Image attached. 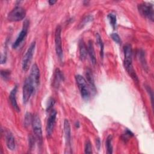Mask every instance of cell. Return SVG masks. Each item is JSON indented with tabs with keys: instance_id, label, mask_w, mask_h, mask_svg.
I'll return each instance as SVG.
<instances>
[{
	"instance_id": "23",
	"label": "cell",
	"mask_w": 154,
	"mask_h": 154,
	"mask_svg": "<svg viewBox=\"0 0 154 154\" xmlns=\"http://www.w3.org/2000/svg\"><path fill=\"white\" fill-rule=\"evenodd\" d=\"M1 76L4 80H7L10 76V71L8 70H2L1 71Z\"/></svg>"
},
{
	"instance_id": "17",
	"label": "cell",
	"mask_w": 154,
	"mask_h": 154,
	"mask_svg": "<svg viewBox=\"0 0 154 154\" xmlns=\"http://www.w3.org/2000/svg\"><path fill=\"white\" fill-rule=\"evenodd\" d=\"M63 75L61 73V72L60 70V69H57L55 72V75H54V85L55 87H58L59 85L60 81L63 79Z\"/></svg>"
},
{
	"instance_id": "24",
	"label": "cell",
	"mask_w": 154,
	"mask_h": 154,
	"mask_svg": "<svg viewBox=\"0 0 154 154\" xmlns=\"http://www.w3.org/2000/svg\"><path fill=\"white\" fill-rule=\"evenodd\" d=\"M85 153H92V146L89 140H87L85 144Z\"/></svg>"
},
{
	"instance_id": "7",
	"label": "cell",
	"mask_w": 154,
	"mask_h": 154,
	"mask_svg": "<svg viewBox=\"0 0 154 154\" xmlns=\"http://www.w3.org/2000/svg\"><path fill=\"white\" fill-rule=\"evenodd\" d=\"M25 16V10L22 7L16 6L8 14L7 18L10 21L18 22L23 20Z\"/></svg>"
},
{
	"instance_id": "31",
	"label": "cell",
	"mask_w": 154,
	"mask_h": 154,
	"mask_svg": "<svg viewBox=\"0 0 154 154\" xmlns=\"http://www.w3.org/2000/svg\"><path fill=\"white\" fill-rule=\"evenodd\" d=\"M56 2V1H49V3L50 5H54Z\"/></svg>"
},
{
	"instance_id": "3",
	"label": "cell",
	"mask_w": 154,
	"mask_h": 154,
	"mask_svg": "<svg viewBox=\"0 0 154 154\" xmlns=\"http://www.w3.org/2000/svg\"><path fill=\"white\" fill-rule=\"evenodd\" d=\"M138 10L140 14L144 17H146L149 20H153V5L151 3L143 2L138 5Z\"/></svg>"
},
{
	"instance_id": "10",
	"label": "cell",
	"mask_w": 154,
	"mask_h": 154,
	"mask_svg": "<svg viewBox=\"0 0 154 154\" xmlns=\"http://www.w3.org/2000/svg\"><path fill=\"white\" fill-rule=\"evenodd\" d=\"M28 25H29V23H28V21L26 20L23 22V26L22 29L21 30V31L19 34V35H18L17 37L16 38L15 42L13 43L12 47L13 48H16L23 42V40L25 39V37L27 34Z\"/></svg>"
},
{
	"instance_id": "20",
	"label": "cell",
	"mask_w": 154,
	"mask_h": 154,
	"mask_svg": "<svg viewBox=\"0 0 154 154\" xmlns=\"http://www.w3.org/2000/svg\"><path fill=\"white\" fill-rule=\"evenodd\" d=\"M96 42H97V44L100 46V57H101L102 58H103V42L102 40L100 35L98 33H97L96 34Z\"/></svg>"
},
{
	"instance_id": "27",
	"label": "cell",
	"mask_w": 154,
	"mask_h": 154,
	"mask_svg": "<svg viewBox=\"0 0 154 154\" xmlns=\"http://www.w3.org/2000/svg\"><path fill=\"white\" fill-rule=\"evenodd\" d=\"M55 100L53 99V98H50L49 101H48V105H47V107H46V110L47 111L52 109L53 106L55 104Z\"/></svg>"
},
{
	"instance_id": "8",
	"label": "cell",
	"mask_w": 154,
	"mask_h": 154,
	"mask_svg": "<svg viewBox=\"0 0 154 154\" xmlns=\"http://www.w3.org/2000/svg\"><path fill=\"white\" fill-rule=\"evenodd\" d=\"M61 32V28L60 25H58L57 26L55 31V51H56L57 55L60 60H61L63 57Z\"/></svg>"
},
{
	"instance_id": "16",
	"label": "cell",
	"mask_w": 154,
	"mask_h": 154,
	"mask_svg": "<svg viewBox=\"0 0 154 154\" xmlns=\"http://www.w3.org/2000/svg\"><path fill=\"white\" fill-rule=\"evenodd\" d=\"M87 53L88 54L91 63L93 65H94L96 63V54L94 52V49L93 44V42L91 40H89L87 46Z\"/></svg>"
},
{
	"instance_id": "29",
	"label": "cell",
	"mask_w": 154,
	"mask_h": 154,
	"mask_svg": "<svg viewBox=\"0 0 154 154\" xmlns=\"http://www.w3.org/2000/svg\"><path fill=\"white\" fill-rule=\"evenodd\" d=\"M6 59H7L6 54L3 55V54H1V64L5 63V61H6Z\"/></svg>"
},
{
	"instance_id": "11",
	"label": "cell",
	"mask_w": 154,
	"mask_h": 154,
	"mask_svg": "<svg viewBox=\"0 0 154 154\" xmlns=\"http://www.w3.org/2000/svg\"><path fill=\"white\" fill-rule=\"evenodd\" d=\"M29 77L32 80L35 86H37L39 85L40 73L39 68L36 64H34L32 66L30 70V75Z\"/></svg>"
},
{
	"instance_id": "2",
	"label": "cell",
	"mask_w": 154,
	"mask_h": 154,
	"mask_svg": "<svg viewBox=\"0 0 154 154\" xmlns=\"http://www.w3.org/2000/svg\"><path fill=\"white\" fill-rule=\"evenodd\" d=\"M31 124L32 126L34 137L36 140L37 141L38 144L41 146L43 142L42 123L40 119L37 114H35L34 116H33Z\"/></svg>"
},
{
	"instance_id": "6",
	"label": "cell",
	"mask_w": 154,
	"mask_h": 154,
	"mask_svg": "<svg viewBox=\"0 0 154 154\" xmlns=\"http://www.w3.org/2000/svg\"><path fill=\"white\" fill-rule=\"evenodd\" d=\"M35 42H32L30 46H29L27 51L26 52L23 60H22V67L23 70L24 71H27L30 66L31 62L32 59V57L35 51Z\"/></svg>"
},
{
	"instance_id": "1",
	"label": "cell",
	"mask_w": 154,
	"mask_h": 154,
	"mask_svg": "<svg viewBox=\"0 0 154 154\" xmlns=\"http://www.w3.org/2000/svg\"><path fill=\"white\" fill-rule=\"evenodd\" d=\"M124 51V67L131 76V78L136 82H138V76L133 68L132 56V47L129 44H126L123 48Z\"/></svg>"
},
{
	"instance_id": "25",
	"label": "cell",
	"mask_w": 154,
	"mask_h": 154,
	"mask_svg": "<svg viewBox=\"0 0 154 154\" xmlns=\"http://www.w3.org/2000/svg\"><path fill=\"white\" fill-rule=\"evenodd\" d=\"M111 37L117 44H120L121 43V42H122L121 38L117 33H112L111 34Z\"/></svg>"
},
{
	"instance_id": "18",
	"label": "cell",
	"mask_w": 154,
	"mask_h": 154,
	"mask_svg": "<svg viewBox=\"0 0 154 154\" xmlns=\"http://www.w3.org/2000/svg\"><path fill=\"white\" fill-rule=\"evenodd\" d=\"M79 54L81 60L85 59L87 54V48L82 40L79 42Z\"/></svg>"
},
{
	"instance_id": "12",
	"label": "cell",
	"mask_w": 154,
	"mask_h": 154,
	"mask_svg": "<svg viewBox=\"0 0 154 154\" xmlns=\"http://www.w3.org/2000/svg\"><path fill=\"white\" fill-rule=\"evenodd\" d=\"M17 87L15 86L13 89L11 91L10 96H9V99L11 102V104L13 108L17 112L20 111V108L18 106V104L17 103V100H16V93H17Z\"/></svg>"
},
{
	"instance_id": "28",
	"label": "cell",
	"mask_w": 154,
	"mask_h": 154,
	"mask_svg": "<svg viewBox=\"0 0 154 154\" xmlns=\"http://www.w3.org/2000/svg\"><path fill=\"white\" fill-rule=\"evenodd\" d=\"M146 90H147V92L149 94V96L151 97V102L152 103L153 102V91H152V90L151 89V88L149 86H146Z\"/></svg>"
},
{
	"instance_id": "13",
	"label": "cell",
	"mask_w": 154,
	"mask_h": 154,
	"mask_svg": "<svg viewBox=\"0 0 154 154\" xmlns=\"http://www.w3.org/2000/svg\"><path fill=\"white\" fill-rule=\"evenodd\" d=\"M64 136L66 144L67 146L70 145V139H71V131L70 125L68 120L65 119L64 122Z\"/></svg>"
},
{
	"instance_id": "9",
	"label": "cell",
	"mask_w": 154,
	"mask_h": 154,
	"mask_svg": "<svg viewBox=\"0 0 154 154\" xmlns=\"http://www.w3.org/2000/svg\"><path fill=\"white\" fill-rule=\"evenodd\" d=\"M56 117H57V112L54 109H52L51 112L49 114V118L48 119L47 124H46V135L48 138H49L53 132V129L55 126V120H56Z\"/></svg>"
},
{
	"instance_id": "19",
	"label": "cell",
	"mask_w": 154,
	"mask_h": 154,
	"mask_svg": "<svg viewBox=\"0 0 154 154\" xmlns=\"http://www.w3.org/2000/svg\"><path fill=\"white\" fill-rule=\"evenodd\" d=\"M112 136L109 135L106 140V153L108 154H111L112 153Z\"/></svg>"
},
{
	"instance_id": "21",
	"label": "cell",
	"mask_w": 154,
	"mask_h": 154,
	"mask_svg": "<svg viewBox=\"0 0 154 154\" xmlns=\"http://www.w3.org/2000/svg\"><path fill=\"white\" fill-rule=\"evenodd\" d=\"M108 18L109 23H111L112 28L114 29H115L116 26V23H117L116 16L113 13H109L108 14Z\"/></svg>"
},
{
	"instance_id": "22",
	"label": "cell",
	"mask_w": 154,
	"mask_h": 154,
	"mask_svg": "<svg viewBox=\"0 0 154 154\" xmlns=\"http://www.w3.org/2000/svg\"><path fill=\"white\" fill-rule=\"evenodd\" d=\"M32 117L30 112H27L25 114V119H24V125L25 126H28L31 123H32Z\"/></svg>"
},
{
	"instance_id": "15",
	"label": "cell",
	"mask_w": 154,
	"mask_h": 154,
	"mask_svg": "<svg viewBox=\"0 0 154 154\" xmlns=\"http://www.w3.org/2000/svg\"><path fill=\"white\" fill-rule=\"evenodd\" d=\"M85 76H86L87 81L88 82L87 84L90 86V87L91 90L93 91V92L95 93L96 91V87H95V84H94L93 76V74H92L90 69H87V70L85 72Z\"/></svg>"
},
{
	"instance_id": "4",
	"label": "cell",
	"mask_w": 154,
	"mask_h": 154,
	"mask_svg": "<svg viewBox=\"0 0 154 154\" xmlns=\"http://www.w3.org/2000/svg\"><path fill=\"white\" fill-rule=\"evenodd\" d=\"M75 79L82 97L84 99H88L90 97V91L87 82L80 75H77L75 76Z\"/></svg>"
},
{
	"instance_id": "26",
	"label": "cell",
	"mask_w": 154,
	"mask_h": 154,
	"mask_svg": "<svg viewBox=\"0 0 154 154\" xmlns=\"http://www.w3.org/2000/svg\"><path fill=\"white\" fill-rule=\"evenodd\" d=\"M93 17L92 16H90V15L87 16V17H85L83 19L82 22L80 24V25H81V28H82V27H83V26H84V25H85L86 23H87L88 22H89L91 21V20H93Z\"/></svg>"
},
{
	"instance_id": "14",
	"label": "cell",
	"mask_w": 154,
	"mask_h": 154,
	"mask_svg": "<svg viewBox=\"0 0 154 154\" xmlns=\"http://www.w3.org/2000/svg\"><path fill=\"white\" fill-rule=\"evenodd\" d=\"M5 134V139H6L5 140H6V144H7V147L10 150H13L15 149L16 143H15V140L13 134L9 131H7Z\"/></svg>"
},
{
	"instance_id": "30",
	"label": "cell",
	"mask_w": 154,
	"mask_h": 154,
	"mask_svg": "<svg viewBox=\"0 0 154 154\" xmlns=\"http://www.w3.org/2000/svg\"><path fill=\"white\" fill-rule=\"evenodd\" d=\"M96 146H97V149H99L100 148V140L99 138H97L96 141Z\"/></svg>"
},
{
	"instance_id": "5",
	"label": "cell",
	"mask_w": 154,
	"mask_h": 154,
	"mask_svg": "<svg viewBox=\"0 0 154 154\" xmlns=\"http://www.w3.org/2000/svg\"><path fill=\"white\" fill-rule=\"evenodd\" d=\"M34 88H35V85L32 81V80L29 78V77L26 78V80L25 81V82L23 86V90H22L23 101L24 103H26L29 100L32 94L34 91Z\"/></svg>"
}]
</instances>
